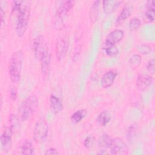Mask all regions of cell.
<instances>
[{
    "instance_id": "cell-32",
    "label": "cell",
    "mask_w": 155,
    "mask_h": 155,
    "mask_svg": "<svg viewBox=\"0 0 155 155\" xmlns=\"http://www.w3.org/2000/svg\"><path fill=\"white\" fill-rule=\"evenodd\" d=\"M10 96L12 100L15 101L17 98V91L15 88H11L10 90Z\"/></svg>"
},
{
    "instance_id": "cell-19",
    "label": "cell",
    "mask_w": 155,
    "mask_h": 155,
    "mask_svg": "<svg viewBox=\"0 0 155 155\" xmlns=\"http://www.w3.org/2000/svg\"><path fill=\"white\" fill-rule=\"evenodd\" d=\"M112 140L113 139L110 135L107 134H102L99 141V145L100 148L102 150L108 149L111 145Z\"/></svg>"
},
{
    "instance_id": "cell-23",
    "label": "cell",
    "mask_w": 155,
    "mask_h": 155,
    "mask_svg": "<svg viewBox=\"0 0 155 155\" xmlns=\"http://www.w3.org/2000/svg\"><path fill=\"white\" fill-rule=\"evenodd\" d=\"M111 119V115L107 111H102L97 117V122L102 126L106 125Z\"/></svg>"
},
{
    "instance_id": "cell-27",
    "label": "cell",
    "mask_w": 155,
    "mask_h": 155,
    "mask_svg": "<svg viewBox=\"0 0 155 155\" xmlns=\"http://www.w3.org/2000/svg\"><path fill=\"white\" fill-rule=\"evenodd\" d=\"M141 25L140 19L137 18H133L129 22V27L130 30L134 31L137 30Z\"/></svg>"
},
{
    "instance_id": "cell-14",
    "label": "cell",
    "mask_w": 155,
    "mask_h": 155,
    "mask_svg": "<svg viewBox=\"0 0 155 155\" xmlns=\"http://www.w3.org/2000/svg\"><path fill=\"white\" fill-rule=\"evenodd\" d=\"M138 130L139 125L136 123L131 124L127 129L126 136L127 141L130 144L133 145L136 142L138 136Z\"/></svg>"
},
{
    "instance_id": "cell-11",
    "label": "cell",
    "mask_w": 155,
    "mask_h": 155,
    "mask_svg": "<svg viewBox=\"0 0 155 155\" xmlns=\"http://www.w3.org/2000/svg\"><path fill=\"white\" fill-rule=\"evenodd\" d=\"M13 132L10 128L7 127L2 133L1 135V144L3 150L7 152L10 150L12 145V138Z\"/></svg>"
},
{
    "instance_id": "cell-9",
    "label": "cell",
    "mask_w": 155,
    "mask_h": 155,
    "mask_svg": "<svg viewBox=\"0 0 155 155\" xmlns=\"http://www.w3.org/2000/svg\"><path fill=\"white\" fill-rule=\"evenodd\" d=\"M41 61V69L44 80L48 81L50 74L51 56L48 51L45 53L39 60Z\"/></svg>"
},
{
    "instance_id": "cell-29",
    "label": "cell",
    "mask_w": 155,
    "mask_h": 155,
    "mask_svg": "<svg viewBox=\"0 0 155 155\" xmlns=\"http://www.w3.org/2000/svg\"><path fill=\"white\" fill-rule=\"evenodd\" d=\"M94 143H95L94 136L93 135H90L85 139L84 141V145L86 148L89 149V148H91L94 146Z\"/></svg>"
},
{
    "instance_id": "cell-28",
    "label": "cell",
    "mask_w": 155,
    "mask_h": 155,
    "mask_svg": "<svg viewBox=\"0 0 155 155\" xmlns=\"http://www.w3.org/2000/svg\"><path fill=\"white\" fill-rule=\"evenodd\" d=\"M136 49L139 53L143 54H148L151 51V47L147 44L138 45Z\"/></svg>"
},
{
    "instance_id": "cell-13",
    "label": "cell",
    "mask_w": 155,
    "mask_h": 155,
    "mask_svg": "<svg viewBox=\"0 0 155 155\" xmlns=\"http://www.w3.org/2000/svg\"><path fill=\"white\" fill-rule=\"evenodd\" d=\"M124 36V33L121 30H114L111 31L106 37L105 44L116 45L121 41Z\"/></svg>"
},
{
    "instance_id": "cell-22",
    "label": "cell",
    "mask_w": 155,
    "mask_h": 155,
    "mask_svg": "<svg viewBox=\"0 0 155 155\" xmlns=\"http://www.w3.org/2000/svg\"><path fill=\"white\" fill-rule=\"evenodd\" d=\"M99 3H100L99 1H95L93 2L92 5L91 6L89 15H90V18L92 22H94L97 19Z\"/></svg>"
},
{
    "instance_id": "cell-6",
    "label": "cell",
    "mask_w": 155,
    "mask_h": 155,
    "mask_svg": "<svg viewBox=\"0 0 155 155\" xmlns=\"http://www.w3.org/2000/svg\"><path fill=\"white\" fill-rule=\"evenodd\" d=\"M33 48L35 58L40 60L42 56L47 51L48 46L45 41V38L42 35H38L35 37L33 42Z\"/></svg>"
},
{
    "instance_id": "cell-20",
    "label": "cell",
    "mask_w": 155,
    "mask_h": 155,
    "mask_svg": "<svg viewBox=\"0 0 155 155\" xmlns=\"http://www.w3.org/2000/svg\"><path fill=\"white\" fill-rule=\"evenodd\" d=\"M20 126L21 125L19 118L16 115L11 114L9 116V127L13 133L19 131Z\"/></svg>"
},
{
    "instance_id": "cell-25",
    "label": "cell",
    "mask_w": 155,
    "mask_h": 155,
    "mask_svg": "<svg viewBox=\"0 0 155 155\" xmlns=\"http://www.w3.org/2000/svg\"><path fill=\"white\" fill-rule=\"evenodd\" d=\"M103 49L106 54L109 56H114L119 53V50L115 45L105 44Z\"/></svg>"
},
{
    "instance_id": "cell-30",
    "label": "cell",
    "mask_w": 155,
    "mask_h": 155,
    "mask_svg": "<svg viewBox=\"0 0 155 155\" xmlns=\"http://www.w3.org/2000/svg\"><path fill=\"white\" fill-rule=\"evenodd\" d=\"M146 68L147 71L151 74L154 73V59H151L149 60L146 65Z\"/></svg>"
},
{
    "instance_id": "cell-2",
    "label": "cell",
    "mask_w": 155,
    "mask_h": 155,
    "mask_svg": "<svg viewBox=\"0 0 155 155\" xmlns=\"http://www.w3.org/2000/svg\"><path fill=\"white\" fill-rule=\"evenodd\" d=\"M23 58L22 51L18 50L12 54L8 62V74L10 80L15 84H17L20 81Z\"/></svg>"
},
{
    "instance_id": "cell-3",
    "label": "cell",
    "mask_w": 155,
    "mask_h": 155,
    "mask_svg": "<svg viewBox=\"0 0 155 155\" xmlns=\"http://www.w3.org/2000/svg\"><path fill=\"white\" fill-rule=\"evenodd\" d=\"M38 106V100L36 96H28L19 104L18 109V115L22 121L30 119L36 111Z\"/></svg>"
},
{
    "instance_id": "cell-16",
    "label": "cell",
    "mask_w": 155,
    "mask_h": 155,
    "mask_svg": "<svg viewBox=\"0 0 155 155\" xmlns=\"http://www.w3.org/2000/svg\"><path fill=\"white\" fill-rule=\"evenodd\" d=\"M133 11V5H128L125 6L119 14L116 21V24L119 25L122 24L124 21H125L126 19H127L132 14Z\"/></svg>"
},
{
    "instance_id": "cell-15",
    "label": "cell",
    "mask_w": 155,
    "mask_h": 155,
    "mask_svg": "<svg viewBox=\"0 0 155 155\" xmlns=\"http://www.w3.org/2000/svg\"><path fill=\"white\" fill-rule=\"evenodd\" d=\"M49 105L51 111L55 114H59L63 110V105L60 99L53 94H51L49 99Z\"/></svg>"
},
{
    "instance_id": "cell-18",
    "label": "cell",
    "mask_w": 155,
    "mask_h": 155,
    "mask_svg": "<svg viewBox=\"0 0 155 155\" xmlns=\"http://www.w3.org/2000/svg\"><path fill=\"white\" fill-rule=\"evenodd\" d=\"M147 11L145 13V16L147 19L152 22L154 21V10H155V2L154 0L148 1L146 4Z\"/></svg>"
},
{
    "instance_id": "cell-4",
    "label": "cell",
    "mask_w": 155,
    "mask_h": 155,
    "mask_svg": "<svg viewBox=\"0 0 155 155\" xmlns=\"http://www.w3.org/2000/svg\"><path fill=\"white\" fill-rule=\"evenodd\" d=\"M74 3V1H62L59 2L54 21V25L57 28L61 29L63 27L64 20L66 15L73 7Z\"/></svg>"
},
{
    "instance_id": "cell-7",
    "label": "cell",
    "mask_w": 155,
    "mask_h": 155,
    "mask_svg": "<svg viewBox=\"0 0 155 155\" xmlns=\"http://www.w3.org/2000/svg\"><path fill=\"white\" fill-rule=\"evenodd\" d=\"M110 153L113 155H125L128 153V148L120 138L113 139L110 147Z\"/></svg>"
},
{
    "instance_id": "cell-21",
    "label": "cell",
    "mask_w": 155,
    "mask_h": 155,
    "mask_svg": "<svg viewBox=\"0 0 155 155\" xmlns=\"http://www.w3.org/2000/svg\"><path fill=\"white\" fill-rule=\"evenodd\" d=\"M87 111L85 109H81L75 111L70 117L71 122L73 124H78L87 115Z\"/></svg>"
},
{
    "instance_id": "cell-17",
    "label": "cell",
    "mask_w": 155,
    "mask_h": 155,
    "mask_svg": "<svg viewBox=\"0 0 155 155\" xmlns=\"http://www.w3.org/2000/svg\"><path fill=\"white\" fill-rule=\"evenodd\" d=\"M122 3L121 1L114 0H105L102 2L103 9L106 14H110L113 13L116 8H117L120 4Z\"/></svg>"
},
{
    "instance_id": "cell-5",
    "label": "cell",
    "mask_w": 155,
    "mask_h": 155,
    "mask_svg": "<svg viewBox=\"0 0 155 155\" xmlns=\"http://www.w3.org/2000/svg\"><path fill=\"white\" fill-rule=\"evenodd\" d=\"M48 133V127L46 120L41 118L39 119L34 128L33 139L36 143H42L45 141Z\"/></svg>"
},
{
    "instance_id": "cell-10",
    "label": "cell",
    "mask_w": 155,
    "mask_h": 155,
    "mask_svg": "<svg viewBox=\"0 0 155 155\" xmlns=\"http://www.w3.org/2000/svg\"><path fill=\"white\" fill-rule=\"evenodd\" d=\"M153 77L148 74L142 73L138 75L136 84L139 91H143L148 88L153 84Z\"/></svg>"
},
{
    "instance_id": "cell-24",
    "label": "cell",
    "mask_w": 155,
    "mask_h": 155,
    "mask_svg": "<svg viewBox=\"0 0 155 155\" xmlns=\"http://www.w3.org/2000/svg\"><path fill=\"white\" fill-rule=\"evenodd\" d=\"M21 150L22 154L31 155L33 154L34 148L31 142L29 140H26L22 143L21 147Z\"/></svg>"
},
{
    "instance_id": "cell-33",
    "label": "cell",
    "mask_w": 155,
    "mask_h": 155,
    "mask_svg": "<svg viewBox=\"0 0 155 155\" xmlns=\"http://www.w3.org/2000/svg\"><path fill=\"white\" fill-rule=\"evenodd\" d=\"M0 14H1V23L3 22V20H4V12L3 11L2 8L1 7L0 8Z\"/></svg>"
},
{
    "instance_id": "cell-26",
    "label": "cell",
    "mask_w": 155,
    "mask_h": 155,
    "mask_svg": "<svg viewBox=\"0 0 155 155\" xmlns=\"http://www.w3.org/2000/svg\"><path fill=\"white\" fill-rule=\"evenodd\" d=\"M141 57L138 54H134L132 55L129 59V64L132 68H137L141 62Z\"/></svg>"
},
{
    "instance_id": "cell-8",
    "label": "cell",
    "mask_w": 155,
    "mask_h": 155,
    "mask_svg": "<svg viewBox=\"0 0 155 155\" xmlns=\"http://www.w3.org/2000/svg\"><path fill=\"white\" fill-rule=\"evenodd\" d=\"M68 48V41L65 37L57 39L55 47V55L58 61H61L65 57Z\"/></svg>"
},
{
    "instance_id": "cell-1",
    "label": "cell",
    "mask_w": 155,
    "mask_h": 155,
    "mask_svg": "<svg viewBox=\"0 0 155 155\" xmlns=\"http://www.w3.org/2000/svg\"><path fill=\"white\" fill-rule=\"evenodd\" d=\"M30 1H22L20 8L16 12L17 13L15 31L18 37H22L26 32L30 15Z\"/></svg>"
},
{
    "instance_id": "cell-12",
    "label": "cell",
    "mask_w": 155,
    "mask_h": 155,
    "mask_svg": "<svg viewBox=\"0 0 155 155\" xmlns=\"http://www.w3.org/2000/svg\"><path fill=\"white\" fill-rule=\"evenodd\" d=\"M117 74V71L113 70L106 72L102 76L101 80L102 87L104 88H108L110 87L113 84Z\"/></svg>"
},
{
    "instance_id": "cell-31",
    "label": "cell",
    "mask_w": 155,
    "mask_h": 155,
    "mask_svg": "<svg viewBox=\"0 0 155 155\" xmlns=\"http://www.w3.org/2000/svg\"><path fill=\"white\" fill-rule=\"evenodd\" d=\"M46 155H53V154H59V152L54 148H50L46 150L45 152Z\"/></svg>"
}]
</instances>
